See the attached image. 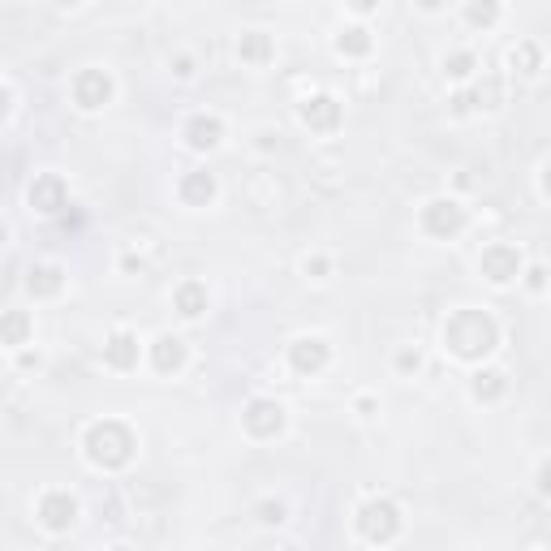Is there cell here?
<instances>
[{
    "mask_svg": "<svg viewBox=\"0 0 551 551\" xmlns=\"http://www.w3.org/2000/svg\"><path fill=\"white\" fill-rule=\"evenodd\" d=\"M297 366H319L323 362V349H319V340H302V349H297Z\"/></svg>",
    "mask_w": 551,
    "mask_h": 551,
    "instance_id": "1",
    "label": "cell"
},
{
    "mask_svg": "<svg viewBox=\"0 0 551 551\" xmlns=\"http://www.w3.org/2000/svg\"><path fill=\"white\" fill-rule=\"evenodd\" d=\"M181 306H186V315H198V293H194V289L181 293Z\"/></svg>",
    "mask_w": 551,
    "mask_h": 551,
    "instance_id": "3",
    "label": "cell"
},
{
    "mask_svg": "<svg viewBox=\"0 0 551 551\" xmlns=\"http://www.w3.org/2000/svg\"><path fill=\"white\" fill-rule=\"evenodd\" d=\"M181 362V340H160V366H177Z\"/></svg>",
    "mask_w": 551,
    "mask_h": 551,
    "instance_id": "2",
    "label": "cell"
}]
</instances>
